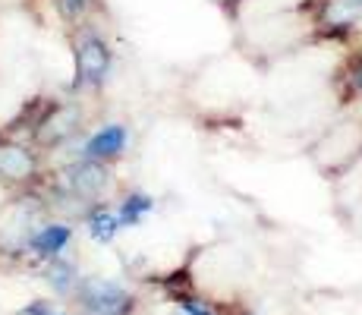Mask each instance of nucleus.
I'll use <instances>...</instances> for the list:
<instances>
[{"label":"nucleus","mask_w":362,"mask_h":315,"mask_svg":"<svg viewBox=\"0 0 362 315\" xmlns=\"http://www.w3.org/2000/svg\"><path fill=\"white\" fill-rule=\"evenodd\" d=\"M76 60H79V82H86V86H98L110 69V51L104 47L101 38H92V35L79 45Z\"/></svg>","instance_id":"obj_1"},{"label":"nucleus","mask_w":362,"mask_h":315,"mask_svg":"<svg viewBox=\"0 0 362 315\" xmlns=\"http://www.w3.org/2000/svg\"><path fill=\"white\" fill-rule=\"evenodd\" d=\"M86 299H88V309L95 315H120L129 306L127 290H120V287L110 281H88Z\"/></svg>","instance_id":"obj_2"},{"label":"nucleus","mask_w":362,"mask_h":315,"mask_svg":"<svg viewBox=\"0 0 362 315\" xmlns=\"http://www.w3.org/2000/svg\"><path fill=\"white\" fill-rule=\"evenodd\" d=\"M123 149H127V126H120V123L104 126V130H98L86 142L88 161H95V158H114V155H120Z\"/></svg>","instance_id":"obj_3"},{"label":"nucleus","mask_w":362,"mask_h":315,"mask_svg":"<svg viewBox=\"0 0 362 315\" xmlns=\"http://www.w3.org/2000/svg\"><path fill=\"white\" fill-rule=\"evenodd\" d=\"M66 183L73 193L79 195H98V189L104 186V167L95 164V161H82V164H76L73 171L66 173Z\"/></svg>","instance_id":"obj_4"},{"label":"nucleus","mask_w":362,"mask_h":315,"mask_svg":"<svg viewBox=\"0 0 362 315\" xmlns=\"http://www.w3.org/2000/svg\"><path fill=\"white\" fill-rule=\"evenodd\" d=\"M66 243H69V227L66 224H47V227H41L38 234L29 236V246L38 252V256H57Z\"/></svg>","instance_id":"obj_5"},{"label":"nucleus","mask_w":362,"mask_h":315,"mask_svg":"<svg viewBox=\"0 0 362 315\" xmlns=\"http://www.w3.org/2000/svg\"><path fill=\"white\" fill-rule=\"evenodd\" d=\"M35 167L32 155L25 149H16V145H0V173L13 180H23L29 177Z\"/></svg>","instance_id":"obj_6"},{"label":"nucleus","mask_w":362,"mask_h":315,"mask_svg":"<svg viewBox=\"0 0 362 315\" xmlns=\"http://www.w3.org/2000/svg\"><path fill=\"white\" fill-rule=\"evenodd\" d=\"M88 230H92L95 240L107 243L117 236V230H120V221H117L114 212H107V208H95L92 214H88Z\"/></svg>","instance_id":"obj_7"},{"label":"nucleus","mask_w":362,"mask_h":315,"mask_svg":"<svg viewBox=\"0 0 362 315\" xmlns=\"http://www.w3.org/2000/svg\"><path fill=\"white\" fill-rule=\"evenodd\" d=\"M148 208H151L148 195H129V199L120 205V212H117V221H120V227L123 224H136Z\"/></svg>","instance_id":"obj_8"},{"label":"nucleus","mask_w":362,"mask_h":315,"mask_svg":"<svg viewBox=\"0 0 362 315\" xmlns=\"http://www.w3.org/2000/svg\"><path fill=\"white\" fill-rule=\"evenodd\" d=\"M73 123H76V114L73 110H57V117H51V120H47V126H51V130H45V139H64L69 130H73Z\"/></svg>","instance_id":"obj_9"},{"label":"nucleus","mask_w":362,"mask_h":315,"mask_svg":"<svg viewBox=\"0 0 362 315\" xmlns=\"http://www.w3.org/2000/svg\"><path fill=\"white\" fill-rule=\"evenodd\" d=\"M51 284L57 287L60 293H66L69 287L76 284V271H73V265H64V262L54 265V268H51Z\"/></svg>","instance_id":"obj_10"},{"label":"nucleus","mask_w":362,"mask_h":315,"mask_svg":"<svg viewBox=\"0 0 362 315\" xmlns=\"http://www.w3.org/2000/svg\"><path fill=\"white\" fill-rule=\"evenodd\" d=\"M25 315H64V312L54 309V306H47V303H32L29 309H25Z\"/></svg>","instance_id":"obj_11"},{"label":"nucleus","mask_w":362,"mask_h":315,"mask_svg":"<svg viewBox=\"0 0 362 315\" xmlns=\"http://www.w3.org/2000/svg\"><path fill=\"white\" fill-rule=\"evenodd\" d=\"M183 315H211V309H205L199 299H186V303H183Z\"/></svg>","instance_id":"obj_12"},{"label":"nucleus","mask_w":362,"mask_h":315,"mask_svg":"<svg viewBox=\"0 0 362 315\" xmlns=\"http://www.w3.org/2000/svg\"><path fill=\"white\" fill-rule=\"evenodd\" d=\"M64 6H66V13H79L86 6V0H64Z\"/></svg>","instance_id":"obj_13"},{"label":"nucleus","mask_w":362,"mask_h":315,"mask_svg":"<svg viewBox=\"0 0 362 315\" xmlns=\"http://www.w3.org/2000/svg\"><path fill=\"white\" fill-rule=\"evenodd\" d=\"M356 86L362 88V69H359V73H356Z\"/></svg>","instance_id":"obj_14"}]
</instances>
